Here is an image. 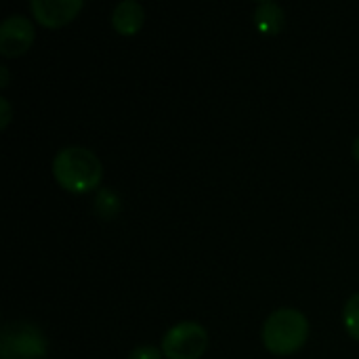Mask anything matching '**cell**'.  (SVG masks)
I'll return each instance as SVG.
<instances>
[{
	"label": "cell",
	"mask_w": 359,
	"mask_h": 359,
	"mask_svg": "<svg viewBox=\"0 0 359 359\" xmlns=\"http://www.w3.org/2000/svg\"><path fill=\"white\" fill-rule=\"evenodd\" d=\"M164 353L162 349H156L151 345H143V347H137L128 353V359H162Z\"/></svg>",
	"instance_id": "10"
},
{
	"label": "cell",
	"mask_w": 359,
	"mask_h": 359,
	"mask_svg": "<svg viewBox=\"0 0 359 359\" xmlns=\"http://www.w3.org/2000/svg\"><path fill=\"white\" fill-rule=\"evenodd\" d=\"M145 21V11L139 2L135 0H124L120 2L114 13H111V27L120 36H135L143 27Z\"/></svg>",
	"instance_id": "7"
},
{
	"label": "cell",
	"mask_w": 359,
	"mask_h": 359,
	"mask_svg": "<svg viewBox=\"0 0 359 359\" xmlns=\"http://www.w3.org/2000/svg\"><path fill=\"white\" fill-rule=\"evenodd\" d=\"M84 8L82 0H32L29 11L34 19L50 29L63 27Z\"/></svg>",
	"instance_id": "6"
},
{
	"label": "cell",
	"mask_w": 359,
	"mask_h": 359,
	"mask_svg": "<svg viewBox=\"0 0 359 359\" xmlns=\"http://www.w3.org/2000/svg\"><path fill=\"white\" fill-rule=\"evenodd\" d=\"M208 347V332L198 322H181L172 326L162 339V353L166 359H200Z\"/></svg>",
	"instance_id": "4"
},
{
	"label": "cell",
	"mask_w": 359,
	"mask_h": 359,
	"mask_svg": "<svg viewBox=\"0 0 359 359\" xmlns=\"http://www.w3.org/2000/svg\"><path fill=\"white\" fill-rule=\"evenodd\" d=\"M34 23L23 15H11L0 23V53L2 57H19L34 44Z\"/></svg>",
	"instance_id": "5"
},
{
	"label": "cell",
	"mask_w": 359,
	"mask_h": 359,
	"mask_svg": "<svg viewBox=\"0 0 359 359\" xmlns=\"http://www.w3.org/2000/svg\"><path fill=\"white\" fill-rule=\"evenodd\" d=\"M343 320H345V328H347L349 337L359 341V292L347 301L345 311H343Z\"/></svg>",
	"instance_id": "9"
},
{
	"label": "cell",
	"mask_w": 359,
	"mask_h": 359,
	"mask_svg": "<svg viewBox=\"0 0 359 359\" xmlns=\"http://www.w3.org/2000/svg\"><path fill=\"white\" fill-rule=\"evenodd\" d=\"M353 156H355V160L359 162V137L353 141Z\"/></svg>",
	"instance_id": "13"
},
{
	"label": "cell",
	"mask_w": 359,
	"mask_h": 359,
	"mask_svg": "<svg viewBox=\"0 0 359 359\" xmlns=\"http://www.w3.org/2000/svg\"><path fill=\"white\" fill-rule=\"evenodd\" d=\"M46 339L44 334L25 322L6 324L0 334V359H44Z\"/></svg>",
	"instance_id": "3"
},
{
	"label": "cell",
	"mask_w": 359,
	"mask_h": 359,
	"mask_svg": "<svg viewBox=\"0 0 359 359\" xmlns=\"http://www.w3.org/2000/svg\"><path fill=\"white\" fill-rule=\"evenodd\" d=\"M53 175L61 189L69 194H88L101 185L103 166L95 151L72 145L57 151L53 160Z\"/></svg>",
	"instance_id": "1"
},
{
	"label": "cell",
	"mask_w": 359,
	"mask_h": 359,
	"mask_svg": "<svg viewBox=\"0 0 359 359\" xmlns=\"http://www.w3.org/2000/svg\"><path fill=\"white\" fill-rule=\"evenodd\" d=\"M263 345L273 355H292L301 351L309 339V322L299 309H278L263 326Z\"/></svg>",
	"instance_id": "2"
},
{
	"label": "cell",
	"mask_w": 359,
	"mask_h": 359,
	"mask_svg": "<svg viewBox=\"0 0 359 359\" xmlns=\"http://www.w3.org/2000/svg\"><path fill=\"white\" fill-rule=\"evenodd\" d=\"M0 111H2V116H0V128H6L8 122H11V103H8L6 97H0Z\"/></svg>",
	"instance_id": "11"
},
{
	"label": "cell",
	"mask_w": 359,
	"mask_h": 359,
	"mask_svg": "<svg viewBox=\"0 0 359 359\" xmlns=\"http://www.w3.org/2000/svg\"><path fill=\"white\" fill-rule=\"evenodd\" d=\"M0 76H2V80H0V86H2V88H6V86H8V69H6L4 65L0 67Z\"/></svg>",
	"instance_id": "12"
},
{
	"label": "cell",
	"mask_w": 359,
	"mask_h": 359,
	"mask_svg": "<svg viewBox=\"0 0 359 359\" xmlns=\"http://www.w3.org/2000/svg\"><path fill=\"white\" fill-rule=\"evenodd\" d=\"M286 15L280 4L276 2H261L255 8V27L263 36H278L284 29Z\"/></svg>",
	"instance_id": "8"
}]
</instances>
